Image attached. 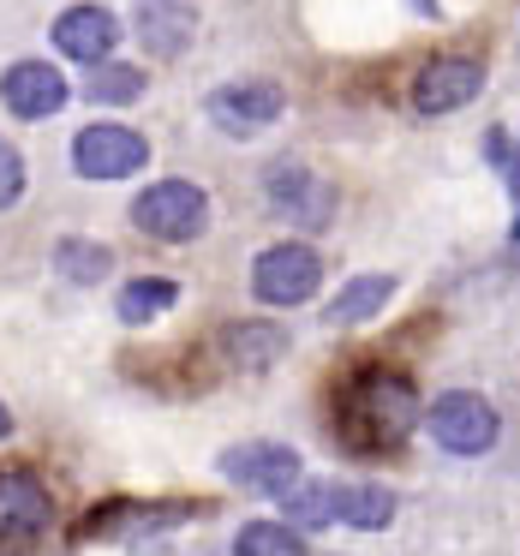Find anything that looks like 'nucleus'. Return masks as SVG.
I'll return each instance as SVG.
<instances>
[{
	"mask_svg": "<svg viewBox=\"0 0 520 556\" xmlns=\"http://www.w3.org/2000/svg\"><path fill=\"white\" fill-rule=\"evenodd\" d=\"M221 472L257 496H288L300 484V448L288 443H233L221 455Z\"/></svg>",
	"mask_w": 520,
	"mask_h": 556,
	"instance_id": "6e6552de",
	"label": "nucleus"
},
{
	"mask_svg": "<svg viewBox=\"0 0 520 556\" xmlns=\"http://www.w3.org/2000/svg\"><path fill=\"white\" fill-rule=\"evenodd\" d=\"M324 508H329V527L377 532L395 520V491L389 484H324Z\"/></svg>",
	"mask_w": 520,
	"mask_h": 556,
	"instance_id": "ddd939ff",
	"label": "nucleus"
},
{
	"mask_svg": "<svg viewBox=\"0 0 520 556\" xmlns=\"http://www.w3.org/2000/svg\"><path fill=\"white\" fill-rule=\"evenodd\" d=\"M150 162V138L138 126H121V121H97L73 138V168L85 180H126Z\"/></svg>",
	"mask_w": 520,
	"mask_h": 556,
	"instance_id": "20e7f679",
	"label": "nucleus"
},
{
	"mask_svg": "<svg viewBox=\"0 0 520 556\" xmlns=\"http://www.w3.org/2000/svg\"><path fill=\"white\" fill-rule=\"evenodd\" d=\"M484 90V66L467 54H436L413 73V109L419 114H455Z\"/></svg>",
	"mask_w": 520,
	"mask_h": 556,
	"instance_id": "0eeeda50",
	"label": "nucleus"
},
{
	"mask_svg": "<svg viewBox=\"0 0 520 556\" xmlns=\"http://www.w3.org/2000/svg\"><path fill=\"white\" fill-rule=\"evenodd\" d=\"M413 425H419V395H413V383L395 371L359 377V383L347 389V401H341V431L359 448H395Z\"/></svg>",
	"mask_w": 520,
	"mask_h": 556,
	"instance_id": "f257e3e1",
	"label": "nucleus"
},
{
	"mask_svg": "<svg viewBox=\"0 0 520 556\" xmlns=\"http://www.w3.org/2000/svg\"><path fill=\"white\" fill-rule=\"evenodd\" d=\"M233 556H312L300 539V527L288 520H245L240 539H233Z\"/></svg>",
	"mask_w": 520,
	"mask_h": 556,
	"instance_id": "a211bd4d",
	"label": "nucleus"
},
{
	"mask_svg": "<svg viewBox=\"0 0 520 556\" xmlns=\"http://www.w3.org/2000/svg\"><path fill=\"white\" fill-rule=\"evenodd\" d=\"M317 288H324V257H317L312 245L281 240V245H269V252H257V264H252V293H257L264 305L288 312V305H305Z\"/></svg>",
	"mask_w": 520,
	"mask_h": 556,
	"instance_id": "7ed1b4c3",
	"label": "nucleus"
},
{
	"mask_svg": "<svg viewBox=\"0 0 520 556\" xmlns=\"http://www.w3.org/2000/svg\"><path fill=\"white\" fill-rule=\"evenodd\" d=\"M389 293H395V281L389 276H359L347 281V288L329 300V324H365V317H377L389 305Z\"/></svg>",
	"mask_w": 520,
	"mask_h": 556,
	"instance_id": "f3484780",
	"label": "nucleus"
},
{
	"mask_svg": "<svg viewBox=\"0 0 520 556\" xmlns=\"http://www.w3.org/2000/svg\"><path fill=\"white\" fill-rule=\"evenodd\" d=\"M85 97H97V102H138L144 97V73L138 66H90V78H85Z\"/></svg>",
	"mask_w": 520,
	"mask_h": 556,
	"instance_id": "aec40b11",
	"label": "nucleus"
},
{
	"mask_svg": "<svg viewBox=\"0 0 520 556\" xmlns=\"http://www.w3.org/2000/svg\"><path fill=\"white\" fill-rule=\"evenodd\" d=\"M221 348H228L233 365H245V371H264V365L281 359V348H288V336H281L276 324H233L228 336H221Z\"/></svg>",
	"mask_w": 520,
	"mask_h": 556,
	"instance_id": "dca6fc26",
	"label": "nucleus"
},
{
	"mask_svg": "<svg viewBox=\"0 0 520 556\" xmlns=\"http://www.w3.org/2000/svg\"><path fill=\"white\" fill-rule=\"evenodd\" d=\"M114 42H121V18L109 7H66L54 18V49L78 66H102L114 54Z\"/></svg>",
	"mask_w": 520,
	"mask_h": 556,
	"instance_id": "9d476101",
	"label": "nucleus"
},
{
	"mask_svg": "<svg viewBox=\"0 0 520 556\" xmlns=\"http://www.w3.org/2000/svg\"><path fill=\"white\" fill-rule=\"evenodd\" d=\"M0 437H13V413H7V401H0Z\"/></svg>",
	"mask_w": 520,
	"mask_h": 556,
	"instance_id": "4be33fe9",
	"label": "nucleus"
},
{
	"mask_svg": "<svg viewBox=\"0 0 520 556\" xmlns=\"http://www.w3.org/2000/svg\"><path fill=\"white\" fill-rule=\"evenodd\" d=\"M18 192H25V156H18L7 138H0V210L13 204Z\"/></svg>",
	"mask_w": 520,
	"mask_h": 556,
	"instance_id": "412c9836",
	"label": "nucleus"
},
{
	"mask_svg": "<svg viewBox=\"0 0 520 556\" xmlns=\"http://www.w3.org/2000/svg\"><path fill=\"white\" fill-rule=\"evenodd\" d=\"M264 186H269V198H276L288 216H300V228H324V216H329V186L317 180V174H305L300 162H269Z\"/></svg>",
	"mask_w": 520,
	"mask_h": 556,
	"instance_id": "4468645a",
	"label": "nucleus"
},
{
	"mask_svg": "<svg viewBox=\"0 0 520 556\" xmlns=\"http://www.w3.org/2000/svg\"><path fill=\"white\" fill-rule=\"evenodd\" d=\"M281 109H288V97H281L276 85H264V78L221 85V90H210V102H204V114L221 126V132H233V138H257L264 126L281 121Z\"/></svg>",
	"mask_w": 520,
	"mask_h": 556,
	"instance_id": "423d86ee",
	"label": "nucleus"
},
{
	"mask_svg": "<svg viewBox=\"0 0 520 556\" xmlns=\"http://www.w3.org/2000/svg\"><path fill=\"white\" fill-rule=\"evenodd\" d=\"M54 269H61L66 281H78V288H97L114 269V252L102 240H61L54 245Z\"/></svg>",
	"mask_w": 520,
	"mask_h": 556,
	"instance_id": "6ab92c4d",
	"label": "nucleus"
},
{
	"mask_svg": "<svg viewBox=\"0 0 520 556\" xmlns=\"http://www.w3.org/2000/svg\"><path fill=\"white\" fill-rule=\"evenodd\" d=\"M54 520V503L30 472H0V544L42 539Z\"/></svg>",
	"mask_w": 520,
	"mask_h": 556,
	"instance_id": "9b49d317",
	"label": "nucleus"
},
{
	"mask_svg": "<svg viewBox=\"0 0 520 556\" xmlns=\"http://www.w3.org/2000/svg\"><path fill=\"white\" fill-rule=\"evenodd\" d=\"M174 305H180V281L168 276H132L121 288V317L126 324H156V317H168Z\"/></svg>",
	"mask_w": 520,
	"mask_h": 556,
	"instance_id": "2eb2a0df",
	"label": "nucleus"
},
{
	"mask_svg": "<svg viewBox=\"0 0 520 556\" xmlns=\"http://www.w3.org/2000/svg\"><path fill=\"white\" fill-rule=\"evenodd\" d=\"M192 7H180V0H138V13H132V30L138 42H144L156 61H174V54L192 49Z\"/></svg>",
	"mask_w": 520,
	"mask_h": 556,
	"instance_id": "f8f14e48",
	"label": "nucleus"
},
{
	"mask_svg": "<svg viewBox=\"0 0 520 556\" xmlns=\"http://www.w3.org/2000/svg\"><path fill=\"white\" fill-rule=\"evenodd\" d=\"M132 222H138V233H150L162 245H186L210 228V198L192 180H156L150 192H138Z\"/></svg>",
	"mask_w": 520,
	"mask_h": 556,
	"instance_id": "f03ea898",
	"label": "nucleus"
},
{
	"mask_svg": "<svg viewBox=\"0 0 520 556\" xmlns=\"http://www.w3.org/2000/svg\"><path fill=\"white\" fill-rule=\"evenodd\" d=\"M424 431L448 448V455H484L496 443V407L472 389H448V395L431 401L424 413Z\"/></svg>",
	"mask_w": 520,
	"mask_h": 556,
	"instance_id": "39448f33",
	"label": "nucleus"
},
{
	"mask_svg": "<svg viewBox=\"0 0 520 556\" xmlns=\"http://www.w3.org/2000/svg\"><path fill=\"white\" fill-rule=\"evenodd\" d=\"M0 102L18 114V121H49V114L66 109V78L61 66L49 61H18L7 66V78H0Z\"/></svg>",
	"mask_w": 520,
	"mask_h": 556,
	"instance_id": "1a4fd4ad",
	"label": "nucleus"
}]
</instances>
